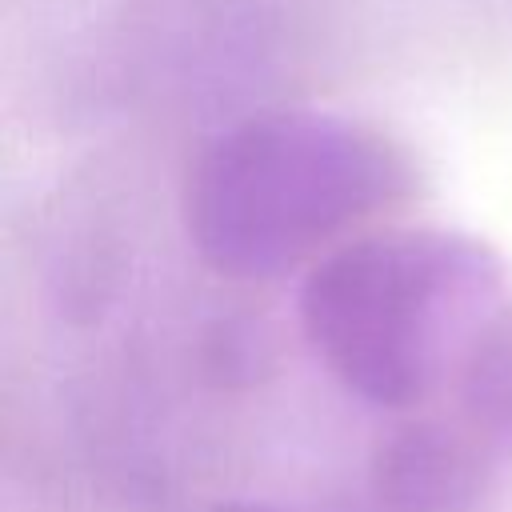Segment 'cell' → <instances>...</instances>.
Returning <instances> with one entry per match:
<instances>
[{"label": "cell", "instance_id": "cell-2", "mask_svg": "<svg viewBox=\"0 0 512 512\" xmlns=\"http://www.w3.org/2000/svg\"><path fill=\"white\" fill-rule=\"evenodd\" d=\"M220 512H272V508H252V504H236V508H220Z\"/></svg>", "mask_w": 512, "mask_h": 512}, {"label": "cell", "instance_id": "cell-1", "mask_svg": "<svg viewBox=\"0 0 512 512\" xmlns=\"http://www.w3.org/2000/svg\"><path fill=\"white\" fill-rule=\"evenodd\" d=\"M380 496L400 512H468L484 488L456 444L408 440L380 464Z\"/></svg>", "mask_w": 512, "mask_h": 512}]
</instances>
